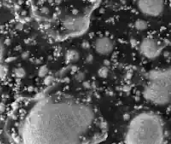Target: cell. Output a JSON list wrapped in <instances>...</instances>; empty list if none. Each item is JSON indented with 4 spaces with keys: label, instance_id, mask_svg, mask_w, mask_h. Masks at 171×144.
<instances>
[{
    "label": "cell",
    "instance_id": "6da1fadb",
    "mask_svg": "<svg viewBox=\"0 0 171 144\" xmlns=\"http://www.w3.org/2000/svg\"><path fill=\"white\" fill-rule=\"evenodd\" d=\"M93 120L94 112L86 104L68 99H42L21 123L19 136L28 144L78 143Z\"/></svg>",
    "mask_w": 171,
    "mask_h": 144
},
{
    "label": "cell",
    "instance_id": "7a4b0ae2",
    "mask_svg": "<svg viewBox=\"0 0 171 144\" xmlns=\"http://www.w3.org/2000/svg\"><path fill=\"white\" fill-rule=\"evenodd\" d=\"M163 126L159 117L152 113H141L131 120L125 142L130 144H158L163 141Z\"/></svg>",
    "mask_w": 171,
    "mask_h": 144
},
{
    "label": "cell",
    "instance_id": "3957f363",
    "mask_svg": "<svg viewBox=\"0 0 171 144\" xmlns=\"http://www.w3.org/2000/svg\"><path fill=\"white\" fill-rule=\"evenodd\" d=\"M143 95L145 99L156 105H166L171 100V90L157 80L150 79L144 88Z\"/></svg>",
    "mask_w": 171,
    "mask_h": 144
},
{
    "label": "cell",
    "instance_id": "277c9868",
    "mask_svg": "<svg viewBox=\"0 0 171 144\" xmlns=\"http://www.w3.org/2000/svg\"><path fill=\"white\" fill-rule=\"evenodd\" d=\"M137 6L143 14L156 17L162 13L164 3L163 0H138Z\"/></svg>",
    "mask_w": 171,
    "mask_h": 144
},
{
    "label": "cell",
    "instance_id": "5b68a950",
    "mask_svg": "<svg viewBox=\"0 0 171 144\" xmlns=\"http://www.w3.org/2000/svg\"><path fill=\"white\" fill-rule=\"evenodd\" d=\"M139 50L143 56L148 59H154L160 54V46L151 38H145L139 45Z\"/></svg>",
    "mask_w": 171,
    "mask_h": 144
},
{
    "label": "cell",
    "instance_id": "8992f818",
    "mask_svg": "<svg viewBox=\"0 0 171 144\" xmlns=\"http://www.w3.org/2000/svg\"><path fill=\"white\" fill-rule=\"evenodd\" d=\"M149 78L157 80L171 90V69H165L162 71H152L150 72Z\"/></svg>",
    "mask_w": 171,
    "mask_h": 144
},
{
    "label": "cell",
    "instance_id": "52a82bcc",
    "mask_svg": "<svg viewBox=\"0 0 171 144\" xmlns=\"http://www.w3.org/2000/svg\"><path fill=\"white\" fill-rule=\"evenodd\" d=\"M94 48L96 52L101 55H108L113 50V43L107 37H101L95 41Z\"/></svg>",
    "mask_w": 171,
    "mask_h": 144
},
{
    "label": "cell",
    "instance_id": "ba28073f",
    "mask_svg": "<svg viewBox=\"0 0 171 144\" xmlns=\"http://www.w3.org/2000/svg\"><path fill=\"white\" fill-rule=\"evenodd\" d=\"M63 25L69 31H79L85 26V20L81 17H66Z\"/></svg>",
    "mask_w": 171,
    "mask_h": 144
},
{
    "label": "cell",
    "instance_id": "9c48e42d",
    "mask_svg": "<svg viewBox=\"0 0 171 144\" xmlns=\"http://www.w3.org/2000/svg\"><path fill=\"white\" fill-rule=\"evenodd\" d=\"M66 57L69 61H76L79 58V54L75 50H69L66 54Z\"/></svg>",
    "mask_w": 171,
    "mask_h": 144
},
{
    "label": "cell",
    "instance_id": "30bf717a",
    "mask_svg": "<svg viewBox=\"0 0 171 144\" xmlns=\"http://www.w3.org/2000/svg\"><path fill=\"white\" fill-rule=\"evenodd\" d=\"M135 27H136V29L141 30L142 31V30H145L146 28L148 27V23L143 19H138V20H136V22H135Z\"/></svg>",
    "mask_w": 171,
    "mask_h": 144
},
{
    "label": "cell",
    "instance_id": "8fae6325",
    "mask_svg": "<svg viewBox=\"0 0 171 144\" xmlns=\"http://www.w3.org/2000/svg\"><path fill=\"white\" fill-rule=\"evenodd\" d=\"M98 75L102 78H105V77L108 76V69L107 67H101L99 70H98Z\"/></svg>",
    "mask_w": 171,
    "mask_h": 144
},
{
    "label": "cell",
    "instance_id": "7c38bea8",
    "mask_svg": "<svg viewBox=\"0 0 171 144\" xmlns=\"http://www.w3.org/2000/svg\"><path fill=\"white\" fill-rule=\"evenodd\" d=\"M24 72L25 71H24L22 68H18V69L15 70V75H16V76H19V77H22V76H24V74H25Z\"/></svg>",
    "mask_w": 171,
    "mask_h": 144
},
{
    "label": "cell",
    "instance_id": "4fadbf2b",
    "mask_svg": "<svg viewBox=\"0 0 171 144\" xmlns=\"http://www.w3.org/2000/svg\"><path fill=\"white\" fill-rule=\"evenodd\" d=\"M4 75H5V72H4V70H3V67L1 66V67H0V76L2 77V76H4Z\"/></svg>",
    "mask_w": 171,
    "mask_h": 144
}]
</instances>
